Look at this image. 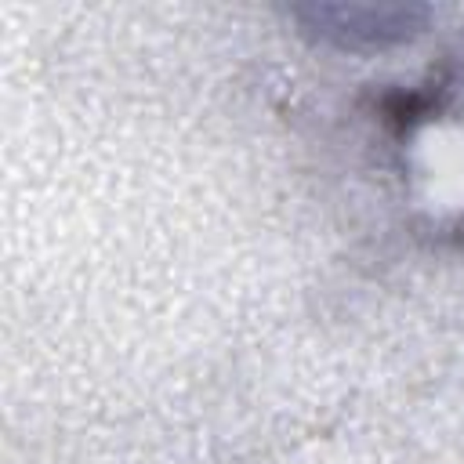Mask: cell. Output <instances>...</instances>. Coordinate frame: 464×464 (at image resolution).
I'll return each instance as SVG.
<instances>
[{"instance_id": "cell-1", "label": "cell", "mask_w": 464, "mask_h": 464, "mask_svg": "<svg viewBox=\"0 0 464 464\" xmlns=\"http://www.w3.org/2000/svg\"><path fill=\"white\" fill-rule=\"evenodd\" d=\"M290 14L297 25L337 51H384L395 44L413 40L424 22L428 7L420 4H294Z\"/></svg>"}]
</instances>
